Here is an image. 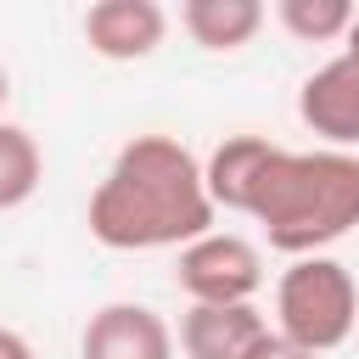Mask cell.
I'll return each instance as SVG.
<instances>
[{
	"label": "cell",
	"mask_w": 359,
	"mask_h": 359,
	"mask_svg": "<svg viewBox=\"0 0 359 359\" xmlns=\"http://www.w3.org/2000/svg\"><path fill=\"white\" fill-rule=\"evenodd\" d=\"M202 163L174 135H135L90 196V236L112 252L191 247L213 230Z\"/></svg>",
	"instance_id": "7a4b0ae2"
},
{
	"label": "cell",
	"mask_w": 359,
	"mask_h": 359,
	"mask_svg": "<svg viewBox=\"0 0 359 359\" xmlns=\"http://www.w3.org/2000/svg\"><path fill=\"white\" fill-rule=\"evenodd\" d=\"M168 11L157 0H95L84 11V39L107 62H140L163 45Z\"/></svg>",
	"instance_id": "52a82bcc"
},
{
	"label": "cell",
	"mask_w": 359,
	"mask_h": 359,
	"mask_svg": "<svg viewBox=\"0 0 359 359\" xmlns=\"http://www.w3.org/2000/svg\"><path fill=\"white\" fill-rule=\"evenodd\" d=\"M6 95H11V79H6V67H0V107H6Z\"/></svg>",
	"instance_id": "9a60e30c"
},
{
	"label": "cell",
	"mask_w": 359,
	"mask_h": 359,
	"mask_svg": "<svg viewBox=\"0 0 359 359\" xmlns=\"http://www.w3.org/2000/svg\"><path fill=\"white\" fill-rule=\"evenodd\" d=\"M79 359H174V331L146 303H107L90 314Z\"/></svg>",
	"instance_id": "5b68a950"
},
{
	"label": "cell",
	"mask_w": 359,
	"mask_h": 359,
	"mask_svg": "<svg viewBox=\"0 0 359 359\" xmlns=\"http://www.w3.org/2000/svg\"><path fill=\"white\" fill-rule=\"evenodd\" d=\"M269 320L252 303H191L180 314V353L185 359H247L264 342Z\"/></svg>",
	"instance_id": "ba28073f"
},
{
	"label": "cell",
	"mask_w": 359,
	"mask_h": 359,
	"mask_svg": "<svg viewBox=\"0 0 359 359\" xmlns=\"http://www.w3.org/2000/svg\"><path fill=\"white\" fill-rule=\"evenodd\" d=\"M174 280L191 303H252L264 286V252L236 230H208L202 241L180 247Z\"/></svg>",
	"instance_id": "277c9868"
},
{
	"label": "cell",
	"mask_w": 359,
	"mask_h": 359,
	"mask_svg": "<svg viewBox=\"0 0 359 359\" xmlns=\"http://www.w3.org/2000/svg\"><path fill=\"white\" fill-rule=\"evenodd\" d=\"M202 180L213 208L258 219L269 247L292 258H314L359 224L353 151H286L264 135H230L202 163Z\"/></svg>",
	"instance_id": "6da1fadb"
},
{
	"label": "cell",
	"mask_w": 359,
	"mask_h": 359,
	"mask_svg": "<svg viewBox=\"0 0 359 359\" xmlns=\"http://www.w3.org/2000/svg\"><path fill=\"white\" fill-rule=\"evenodd\" d=\"M0 359H34L28 337H22V331H11V325H0Z\"/></svg>",
	"instance_id": "4fadbf2b"
},
{
	"label": "cell",
	"mask_w": 359,
	"mask_h": 359,
	"mask_svg": "<svg viewBox=\"0 0 359 359\" xmlns=\"http://www.w3.org/2000/svg\"><path fill=\"white\" fill-rule=\"evenodd\" d=\"M180 28L202 50H241L264 28V6L258 0H185L180 6Z\"/></svg>",
	"instance_id": "9c48e42d"
},
{
	"label": "cell",
	"mask_w": 359,
	"mask_h": 359,
	"mask_svg": "<svg viewBox=\"0 0 359 359\" xmlns=\"http://www.w3.org/2000/svg\"><path fill=\"white\" fill-rule=\"evenodd\" d=\"M297 118L331 146V151H348L359 146V67L348 56L314 67L297 90Z\"/></svg>",
	"instance_id": "8992f818"
},
{
	"label": "cell",
	"mask_w": 359,
	"mask_h": 359,
	"mask_svg": "<svg viewBox=\"0 0 359 359\" xmlns=\"http://www.w3.org/2000/svg\"><path fill=\"white\" fill-rule=\"evenodd\" d=\"M280 28L297 34L303 45H325V39H342L353 28V6L348 0H280L275 6Z\"/></svg>",
	"instance_id": "8fae6325"
},
{
	"label": "cell",
	"mask_w": 359,
	"mask_h": 359,
	"mask_svg": "<svg viewBox=\"0 0 359 359\" xmlns=\"http://www.w3.org/2000/svg\"><path fill=\"white\" fill-rule=\"evenodd\" d=\"M247 359H320V353H309V348H297V342H286L280 331H264V342L247 353Z\"/></svg>",
	"instance_id": "7c38bea8"
},
{
	"label": "cell",
	"mask_w": 359,
	"mask_h": 359,
	"mask_svg": "<svg viewBox=\"0 0 359 359\" xmlns=\"http://www.w3.org/2000/svg\"><path fill=\"white\" fill-rule=\"evenodd\" d=\"M39 174H45L39 140H34L22 123H0V213L22 208V202L39 191Z\"/></svg>",
	"instance_id": "30bf717a"
},
{
	"label": "cell",
	"mask_w": 359,
	"mask_h": 359,
	"mask_svg": "<svg viewBox=\"0 0 359 359\" xmlns=\"http://www.w3.org/2000/svg\"><path fill=\"white\" fill-rule=\"evenodd\" d=\"M353 320H359V286L348 264L325 252L292 258V269L275 286V331L309 353H331L353 337Z\"/></svg>",
	"instance_id": "3957f363"
},
{
	"label": "cell",
	"mask_w": 359,
	"mask_h": 359,
	"mask_svg": "<svg viewBox=\"0 0 359 359\" xmlns=\"http://www.w3.org/2000/svg\"><path fill=\"white\" fill-rule=\"evenodd\" d=\"M342 56H348V62L359 67V11H353V28L342 34Z\"/></svg>",
	"instance_id": "5bb4252c"
}]
</instances>
